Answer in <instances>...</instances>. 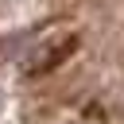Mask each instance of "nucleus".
<instances>
[{"label": "nucleus", "mask_w": 124, "mask_h": 124, "mask_svg": "<svg viewBox=\"0 0 124 124\" xmlns=\"http://www.w3.org/2000/svg\"><path fill=\"white\" fill-rule=\"evenodd\" d=\"M70 46H74V39H62V43H54L50 50H43V62H35L31 70H46V66H54V62H58V54H66Z\"/></svg>", "instance_id": "obj_1"}]
</instances>
